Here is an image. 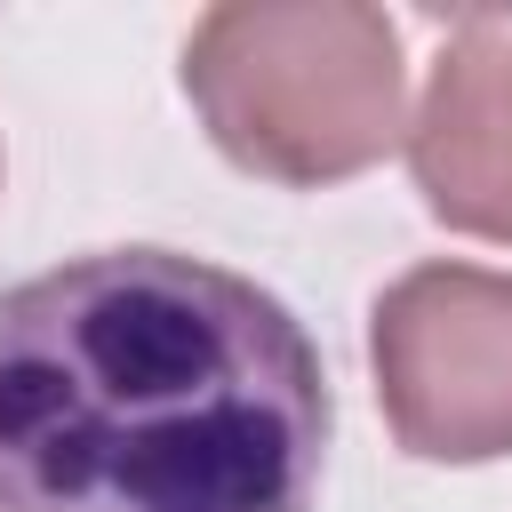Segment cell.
Returning <instances> with one entry per match:
<instances>
[{
	"label": "cell",
	"mask_w": 512,
	"mask_h": 512,
	"mask_svg": "<svg viewBox=\"0 0 512 512\" xmlns=\"http://www.w3.org/2000/svg\"><path fill=\"white\" fill-rule=\"evenodd\" d=\"M328 368L184 248H96L0 296V512H312Z\"/></svg>",
	"instance_id": "1"
},
{
	"label": "cell",
	"mask_w": 512,
	"mask_h": 512,
	"mask_svg": "<svg viewBox=\"0 0 512 512\" xmlns=\"http://www.w3.org/2000/svg\"><path fill=\"white\" fill-rule=\"evenodd\" d=\"M184 96L216 152L272 184H336L400 144V32L360 0H224L184 40Z\"/></svg>",
	"instance_id": "2"
},
{
	"label": "cell",
	"mask_w": 512,
	"mask_h": 512,
	"mask_svg": "<svg viewBox=\"0 0 512 512\" xmlns=\"http://www.w3.org/2000/svg\"><path fill=\"white\" fill-rule=\"evenodd\" d=\"M384 424L424 464L512 456V272L416 264L368 312Z\"/></svg>",
	"instance_id": "3"
},
{
	"label": "cell",
	"mask_w": 512,
	"mask_h": 512,
	"mask_svg": "<svg viewBox=\"0 0 512 512\" xmlns=\"http://www.w3.org/2000/svg\"><path fill=\"white\" fill-rule=\"evenodd\" d=\"M408 168L448 232L512 240V24L464 16L408 120Z\"/></svg>",
	"instance_id": "4"
}]
</instances>
